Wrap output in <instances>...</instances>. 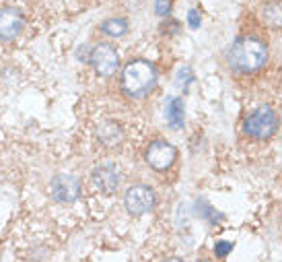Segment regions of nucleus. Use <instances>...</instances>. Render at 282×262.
<instances>
[{"mask_svg": "<svg viewBox=\"0 0 282 262\" xmlns=\"http://www.w3.org/2000/svg\"><path fill=\"white\" fill-rule=\"evenodd\" d=\"M202 262H210V260H202Z\"/></svg>", "mask_w": 282, "mask_h": 262, "instance_id": "obj_19", "label": "nucleus"}, {"mask_svg": "<svg viewBox=\"0 0 282 262\" xmlns=\"http://www.w3.org/2000/svg\"><path fill=\"white\" fill-rule=\"evenodd\" d=\"M89 62L95 68V73L101 76H113L120 68V56H117L115 48L109 43H99L91 50Z\"/></svg>", "mask_w": 282, "mask_h": 262, "instance_id": "obj_6", "label": "nucleus"}, {"mask_svg": "<svg viewBox=\"0 0 282 262\" xmlns=\"http://www.w3.org/2000/svg\"><path fill=\"white\" fill-rule=\"evenodd\" d=\"M155 204H157L155 190L144 186V184H136V186L126 190L124 207H126L128 215H132V217H140V215L152 211L155 209Z\"/></svg>", "mask_w": 282, "mask_h": 262, "instance_id": "obj_4", "label": "nucleus"}, {"mask_svg": "<svg viewBox=\"0 0 282 262\" xmlns=\"http://www.w3.org/2000/svg\"><path fill=\"white\" fill-rule=\"evenodd\" d=\"M101 33H105L109 37H122L128 33V21L122 17H111L101 23Z\"/></svg>", "mask_w": 282, "mask_h": 262, "instance_id": "obj_12", "label": "nucleus"}, {"mask_svg": "<svg viewBox=\"0 0 282 262\" xmlns=\"http://www.w3.org/2000/svg\"><path fill=\"white\" fill-rule=\"evenodd\" d=\"M157 85V68L148 60H132L124 66L122 89L128 97L138 99L148 95Z\"/></svg>", "mask_w": 282, "mask_h": 262, "instance_id": "obj_2", "label": "nucleus"}, {"mask_svg": "<svg viewBox=\"0 0 282 262\" xmlns=\"http://www.w3.org/2000/svg\"><path fill=\"white\" fill-rule=\"evenodd\" d=\"M80 192H83L80 180L72 174H56L50 182V194L56 202H60V204L76 202L80 198Z\"/></svg>", "mask_w": 282, "mask_h": 262, "instance_id": "obj_5", "label": "nucleus"}, {"mask_svg": "<svg viewBox=\"0 0 282 262\" xmlns=\"http://www.w3.org/2000/svg\"><path fill=\"white\" fill-rule=\"evenodd\" d=\"M165 116H167V124L173 130L183 128V116H185V108H183V99L179 97H171L165 106Z\"/></svg>", "mask_w": 282, "mask_h": 262, "instance_id": "obj_10", "label": "nucleus"}, {"mask_svg": "<svg viewBox=\"0 0 282 262\" xmlns=\"http://www.w3.org/2000/svg\"><path fill=\"white\" fill-rule=\"evenodd\" d=\"M97 136H99V141L105 145V147H117L122 143L124 139V132L120 128V124H115V122H103L99 130H97Z\"/></svg>", "mask_w": 282, "mask_h": 262, "instance_id": "obj_11", "label": "nucleus"}, {"mask_svg": "<svg viewBox=\"0 0 282 262\" xmlns=\"http://www.w3.org/2000/svg\"><path fill=\"white\" fill-rule=\"evenodd\" d=\"M163 262H183L181 258H167V260H163Z\"/></svg>", "mask_w": 282, "mask_h": 262, "instance_id": "obj_18", "label": "nucleus"}, {"mask_svg": "<svg viewBox=\"0 0 282 262\" xmlns=\"http://www.w3.org/2000/svg\"><path fill=\"white\" fill-rule=\"evenodd\" d=\"M268 48L257 37H239L229 50V64L239 73H255L266 64Z\"/></svg>", "mask_w": 282, "mask_h": 262, "instance_id": "obj_1", "label": "nucleus"}, {"mask_svg": "<svg viewBox=\"0 0 282 262\" xmlns=\"http://www.w3.org/2000/svg\"><path fill=\"white\" fill-rule=\"evenodd\" d=\"M200 21H202V19H200V13L196 8H190V13H187V25H190L192 29H198Z\"/></svg>", "mask_w": 282, "mask_h": 262, "instance_id": "obj_17", "label": "nucleus"}, {"mask_svg": "<svg viewBox=\"0 0 282 262\" xmlns=\"http://www.w3.org/2000/svg\"><path fill=\"white\" fill-rule=\"evenodd\" d=\"M231 250H233V244H231V242H218V244L214 246V254H216L218 258H225V256L231 254Z\"/></svg>", "mask_w": 282, "mask_h": 262, "instance_id": "obj_16", "label": "nucleus"}, {"mask_svg": "<svg viewBox=\"0 0 282 262\" xmlns=\"http://www.w3.org/2000/svg\"><path fill=\"white\" fill-rule=\"evenodd\" d=\"M25 27L23 13L15 6H2L0 8V41L15 39Z\"/></svg>", "mask_w": 282, "mask_h": 262, "instance_id": "obj_9", "label": "nucleus"}, {"mask_svg": "<svg viewBox=\"0 0 282 262\" xmlns=\"http://www.w3.org/2000/svg\"><path fill=\"white\" fill-rule=\"evenodd\" d=\"M190 83H194V73L187 66H181L179 73H177V85L187 89V87H190Z\"/></svg>", "mask_w": 282, "mask_h": 262, "instance_id": "obj_14", "label": "nucleus"}, {"mask_svg": "<svg viewBox=\"0 0 282 262\" xmlns=\"http://www.w3.org/2000/svg\"><path fill=\"white\" fill-rule=\"evenodd\" d=\"M91 180H93V186H95L99 192L111 196V194H115L117 188L122 184V174L113 163H103V165H97L93 169Z\"/></svg>", "mask_w": 282, "mask_h": 262, "instance_id": "obj_7", "label": "nucleus"}, {"mask_svg": "<svg viewBox=\"0 0 282 262\" xmlns=\"http://www.w3.org/2000/svg\"><path fill=\"white\" fill-rule=\"evenodd\" d=\"M276 130H278V116H276V112L268 106L255 110L251 116H247V120L243 122V132L257 141L270 139V136H274Z\"/></svg>", "mask_w": 282, "mask_h": 262, "instance_id": "obj_3", "label": "nucleus"}, {"mask_svg": "<svg viewBox=\"0 0 282 262\" xmlns=\"http://www.w3.org/2000/svg\"><path fill=\"white\" fill-rule=\"evenodd\" d=\"M175 157H177V151H175V147L167 141H155V143H150L146 149V161L152 169H157V172L169 169L175 163Z\"/></svg>", "mask_w": 282, "mask_h": 262, "instance_id": "obj_8", "label": "nucleus"}, {"mask_svg": "<svg viewBox=\"0 0 282 262\" xmlns=\"http://www.w3.org/2000/svg\"><path fill=\"white\" fill-rule=\"evenodd\" d=\"M171 4H173V0H157V2H155L157 15L159 17H167L169 10H171Z\"/></svg>", "mask_w": 282, "mask_h": 262, "instance_id": "obj_15", "label": "nucleus"}, {"mask_svg": "<svg viewBox=\"0 0 282 262\" xmlns=\"http://www.w3.org/2000/svg\"><path fill=\"white\" fill-rule=\"evenodd\" d=\"M264 19L272 27H282V4H270L264 8Z\"/></svg>", "mask_w": 282, "mask_h": 262, "instance_id": "obj_13", "label": "nucleus"}]
</instances>
